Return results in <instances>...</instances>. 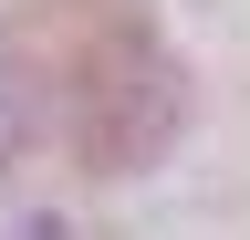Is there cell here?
Masks as SVG:
<instances>
[{"instance_id": "6da1fadb", "label": "cell", "mask_w": 250, "mask_h": 240, "mask_svg": "<svg viewBox=\"0 0 250 240\" xmlns=\"http://www.w3.org/2000/svg\"><path fill=\"white\" fill-rule=\"evenodd\" d=\"M0 73L31 136L62 146L83 177H136L188 126V73L136 0H31L0 21Z\"/></svg>"}, {"instance_id": "7a4b0ae2", "label": "cell", "mask_w": 250, "mask_h": 240, "mask_svg": "<svg viewBox=\"0 0 250 240\" xmlns=\"http://www.w3.org/2000/svg\"><path fill=\"white\" fill-rule=\"evenodd\" d=\"M21 146H31V115H21V94H11V73H0V167H11Z\"/></svg>"}]
</instances>
